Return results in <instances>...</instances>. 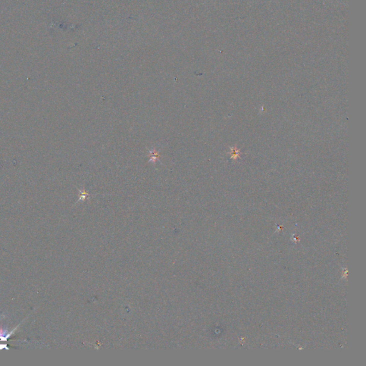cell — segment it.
<instances>
[{
	"mask_svg": "<svg viewBox=\"0 0 366 366\" xmlns=\"http://www.w3.org/2000/svg\"><path fill=\"white\" fill-rule=\"evenodd\" d=\"M149 162H153V164H155L157 161L159 160L160 159V154H159L158 151H157L155 148H153L152 150L149 151Z\"/></svg>",
	"mask_w": 366,
	"mask_h": 366,
	"instance_id": "cell-1",
	"label": "cell"
},
{
	"mask_svg": "<svg viewBox=\"0 0 366 366\" xmlns=\"http://www.w3.org/2000/svg\"><path fill=\"white\" fill-rule=\"evenodd\" d=\"M79 190H80V200H82V199H83V200H84V199H85V197H86L89 196V194H88V193L86 192H85V190H80V189H79Z\"/></svg>",
	"mask_w": 366,
	"mask_h": 366,
	"instance_id": "cell-2",
	"label": "cell"
}]
</instances>
